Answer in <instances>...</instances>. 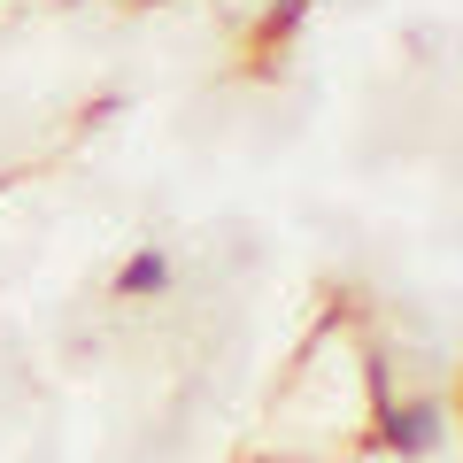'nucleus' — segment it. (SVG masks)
Here are the masks:
<instances>
[{
    "label": "nucleus",
    "instance_id": "nucleus-1",
    "mask_svg": "<svg viewBox=\"0 0 463 463\" xmlns=\"http://www.w3.org/2000/svg\"><path fill=\"white\" fill-rule=\"evenodd\" d=\"M440 425H448V410L440 402H402V410H386V448H394V456H432V448H440Z\"/></svg>",
    "mask_w": 463,
    "mask_h": 463
},
{
    "label": "nucleus",
    "instance_id": "nucleus-2",
    "mask_svg": "<svg viewBox=\"0 0 463 463\" xmlns=\"http://www.w3.org/2000/svg\"><path fill=\"white\" fill-rule=\"evenodd\" d=\"M163 286H170V255H155V248H139L132 255V263H124V270H116V294H163Z\"/></svg>",
    "mask_w": 463,
    "mask_h": 463
},
{
    "label": "nucleus",
    "instance_id": "nucleus-3",
    "mask_svg": "<svg viewBox=\"0 0 463 463\" xmlns=\"http://www.w3.org/2000/svg\"><path fill=\"white\" fill-rule=\"evenodd\" d=\"M301 8H309V0H286L279 16H270V39H279V32H294V16H301Z\"/></svg>",
    "mask_w": 463,
    "mask_h": 463
}]
</instances>
